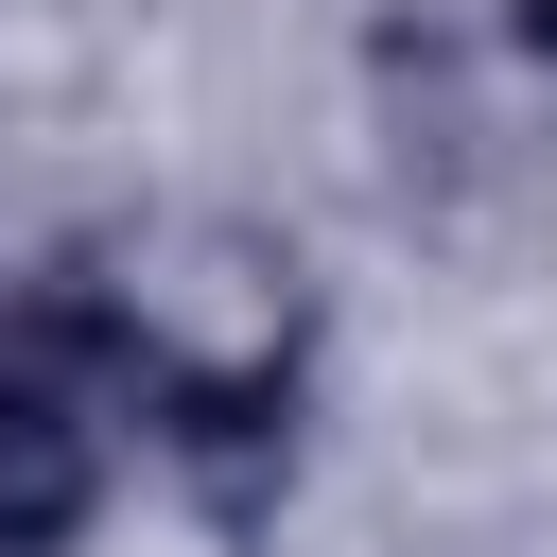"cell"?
Listing matches in <instances>:
<instances>
[{
	"label": "cell",
	"instance_id": "cell-1",
	"mask_svg": "<svg viewBox=\"0 0 557 557\" xmlns=\"http://www.w3.org/2000/svg\"><path fill=\"white\" fill-rule=\"evenodd\" d=\"M122 400H157V366H122L104 331L0 313V540L87 522V487L122 470Z\"/></svg>",
	"mask_w": 557,
	"mask_h": 557
}]
</instances>
